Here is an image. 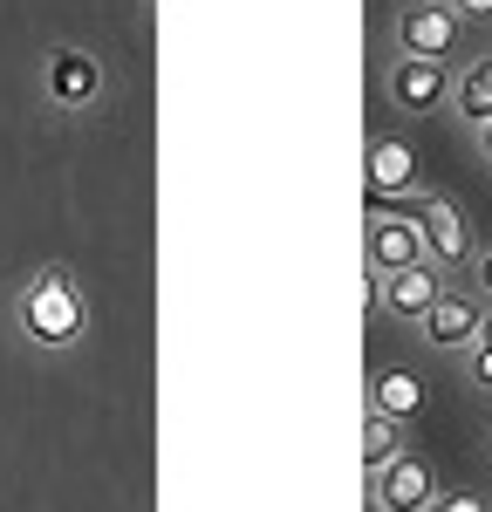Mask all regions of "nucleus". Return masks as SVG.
Masks as SVG:
<instances>
[{"instance_id":"1","label":"nucleus","mask_w":492,"mask_h":512,"mask_svg":"<svg viewBox=\"0 0 492 512\" xmlns=\"http://www.w3.org/2000/svg\"><path fill=\"white\" fill-rule=\"evenodd\" d=\"M7 321H14V335L28 342L35 355H76L89 342V328H96V308H89V287L69 260H41L28 274L14 280V294H7Z\"/></svg>"},{"instance_id":"2","label":"nucleus","mask_w":492,"mask_h":512,"mask_svg":"<svg viewBox=\"0 0 492 512\" xmlns=\"http://www.w3.org/2000/svg\"><path fill=\"white\" fill-rule=\"evenodd\" d=\"M35 96L48 117H96L110 103V62L82 41H48L35 62Z\"/></svg>"},{"instance_id":"3","label":"nucleus","mask_w":492,"mask_h":512,"mask_svg":"<svg viewBox=\"0 0 492 512\" xmlns=\"http://www.w3.org/2000/svg\"><path fill=\"white\" fill-rule=\"evenodd\" d=\"M458 35H465V21H458L451 0H404V7L390 14V55H397V62H445L451 69Z\"/></svg>"},{"instance_id":"4","label":"nucleus","mask_w":492,"mask_h":512,"mask_svg":"<svg viewBox=\"0 0 492 512\" xmlns=\"http://www.w3.org/2000/svg\"><path fill=\"white\" fill-rule=\"evenodd\" d=\"M417 233H424V260L438 267V274H472V260H479V233H472V219H465V205L451 192H424L417 198Z\"/></svg>"},{"instance_id":"5","label":"nucleus","mask_w":492,"mask_h":512,"mask_svg":"<svg viewBox=\"0 0 492 512\" xmlns=\"http://www.w3.org/2000/svg\"><path fill=\"white\" fill-rule=\"evenodd\" d=\"M383 103H390V117H438L451 110V69L445 62H390L383 69Z\"/></svg>"},{"instance_id":"6","label":"nucleus","mask_w":492,"mask_h":512,"mask_svg":"<svg viewBox=\"0 0 492 512\" xmlns=\"http://www.w3.org/2000/svg\"><path fill=\"white\" fill-rule=\"evenodd\" d=\"M486 321H492V308L479 301V287H445L438 308L417 321V335H424L438 355H465L479 335H486Z\"/></svg>"},{"instance_id":"7","label":"nucleus","mask_w":492,"mask_h":512,"mask_svg":"<svg viewBox=\"0 0 492 512\" xmlns=\"http://www.w3.org/2000/svg\"><path fill=\"white\" fill-rule=\"evenodd\" d=\"M363 253H369V274H404V267H431V260H424V233H417V219H410V212H397V205H369Z\"/></svg>"},{"instance_id":"8","label":"nucleus","mask_w":492,"mask_h":512,"mask_svg":"<svg viewBox=\"0 0 492 512\" xmlns=\"http://www.w3.org/2000/svg\"><path fill=\"white\" fill-rule=\"evenodd\" d=\"M438 472L424 451H397L383 472H369V512H431Z\"/></svg>"},{"instance_id":"9","label":"nucleus","mask_w":492,"mask_h":512,"mask_svg":"<svg viewBox=\"0 0 492 512\" xmlns=\"http://www.w3.org/2000/svg\"><path fill=\"white\" fill-rule=\"evenodd\" d=\"M438 294H445V274L438 267H404V274H369V308L390 321H404V328H417V321L438 308Z\"/></svg>"},{"instance_id":"10","label":"nucleus","mask_w":492,"mask_h":512,"mask_svg":"<svg viewBox=\"0 0 492 512\" xmlns=\"http://www.w3.org/2000/svg\"><path fill=\"white\" fill-rule=\"evenodd\" d=\"M417 185H424L417 144H410V137H376V144H369V198H376V205H383V198L397 205V198H410Z\"/></svg>"},{"instance_id":"11","label":"nucleus","mask_w":492,"mask_h":512,"mask_svg":"<svg viewBox=\"0 0 492 512\" xmlns=\"http://www.w3.org/2000/svg\"><path fill=\"white\" fill-rule=\"evenodd\" d=\"M451 117L465 130H486L492 123V55H472L451 69Z\"/></svg>"},{"instance_id":"12","label":"nucleus","mask_w":492,"mask_h":512,"mask_svg":"<svg viewBox=\"0 0 492 512\" xmlns=\"http://www.w3.org/2000/svg\"><path fill=\"white\" fill-rule=\"evenodd\" d=\"M369 417H390V424H410L417 410H424V383L410 376V369H376L369 376Z\"/></svg>"},{"instance_id":"13","label":"nucleus","mask_w":492,"mask_h":512,"mask_svg":"<svg viewBox=\"0 0 492 512\" xmlns=\"http://www.w3.org/2000/svg\"><path fill=\"white\" fill-rule=\"evenodd\" d=\"M397 451H410V444H404V424H390V417H369V410H363V472H383Z\"/></svg>"},{"instance_id":"14","label":"nucleus","mask_w":492,"mask_h":512,"mask_svg":"<svg viewBox=\"0 0 492 512\" xmlns=\"http://www.w3.org/2000/svg\"><path fill=\"white\" fill-rule=\"evenodd\" d=\"M458 369H465V383H472V390H492V321H486V335L458 355Z\"/></svg>"},{"instance_id":"15","label":"nucleus","mask_w":492,"mask_h":512,"mask_svg":"<svg viewBox=\"0 0 492 512\" xmlns=\"http://www.w3.org/2000/svg\"><path fill=\"white\" fill-rule=\"evenodd\" d=\"M431 512H492V506L479 499V492H438V499H431Z\"/></svg>"},{"instance_id":"16","label":"nucleus","mask_w":492,"mask_h":512,"mask_svg":"<svg viewBox=\"0 0 492 512\" xmlns=\"http://www.w3.org/2000/svg\"><path fill=\"white\" fill-rule=\"evenodd\" d=\"M472 280H479V301L492 308V239H479V260H472Z\"/></svg>"},{"instance_id":"17","label":"nucleus","mask_w":492,"mask_h":512,"mask_svg":"<svg viewBox=\"0 0 492 512\" xmlns=\"http://www.w3.org/2000/svg\"><path fill=\"white\" fill-rule=\"evenodd\" d=\"M458 7V21H492V0H451Z\"/></svg>"},{"instance_id":"18","label":"nucleus","mask_w":492,"mask_h":512,"mask_svg":"<svg viewBox=\"0 0 492 512\" xmlns=\"http://www.w3.org/2000/svg\"><path fill=\"white\" fill-rule=\"evenodd\" d=\"M472 144H479V158L492 164V123H486V130H472Z\"/></svg>"}]
</instances>
